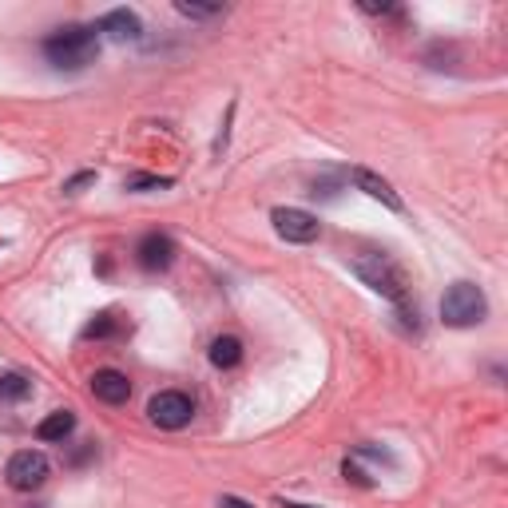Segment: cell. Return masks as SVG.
Masks as SVG:
<instances>
[{
	"label": "cell",
	"mask_w": 508,
	"mask_h": 508,
	"mask_svg": "<svg viewBox=\"0 0 508 508\" xmlns=\"http://www.w3.org/2000/svg\"><path fill=\"white\" fill-rule=\"evenodd\" d=\"M354 271L357 279H362L369 290H377L382 298H390L397 306V318L405 322L409 330H421L418 322V306L409 302V279H405V271L397 263H390L385 254H357L354 258Z\"/></svg>",
	"instance_id": "6da1fadb"
},
{
	"label": "cell",
	"mask_w": 508,
	"mask_h": 508,
	"mask_svg": "<svg viewBox=\"0 0 508 508\" xmlns=\"http://www.w3.org/2000/svg\"><path fill=\"white\" fill-rule=\"evenodd\" d=\"M44 56L56 68H68V72H80L88 64H96L99 56V32L88 29V24H72V29H60L44 40Z\"/></svg>",
	"instance_id": "7a4b0ae2"
},
{
	"label": "cell",
	"mask_w": 508,
	"mask_h": 508,
	"mask_svg": "<svg viewBox=\"0 0 508 508\" xmlns=\"http://www.w3.org/2000/svg\"><path fill=\"white\" fill-rule=\"evenodd\" d=\"M488 318V298L477 282H452L441 298V322L452 330H469L480 326Z\"/></svg>",
	"instance_id": "3957f363"
},
{
	"label": "cell",
	"mask_w": 508,
	"mask_h": 508,
	"mask_svg": "<svg viewBox=\"0 0 508 508\" xmlns=\"http://www.w3.org/2000/svg\"><path fill=\"white\" fill-rule=\"evenodd\" d=\"M4 477H8V485H13L16 493H36V488L52 477V461L44 457L40 449H21V452H13Z\"/></svg>",
	"instance_id": "277c9868"
},
{
	"label": "cell",
	"mask_w": 508,
	"mask_h": 508,
	"mask_svg": "<svg viewBox=\"0 0 508 508\" xmlns=\"http://www.w3.org/2000/svg\"><path fill=\"white\" fill-rule=\"evenodd\" d=\"M191 413H195V405L179 390H163L147 401V418L159 425V429H183V425L191 421Z\"/></svg>",
	"instance_id": "5b68a950"
},
{
	"label": "cell",
	"mask_w": 508,
	"mask_h": 508,
	"mask_svg": "<svg viewBox=\"0 0 508 508\" xmlns=\"http://www.w3.org/2000/svg\"><path fill=\"white\" fill-rule=\"evenodd\" d=\"M271 223H274V230H279L286 243H314V238L322 235L318 219H314L310 211H298V207H274Z\"/></svg>",
	"instance_id": "8992f818"
},
{
	"label": "cell",
	"mask_w": 508,
	"mask_h": 508,
	"mask_svg": "<svg viewBox=\"0 0 508 508\" xmlns=\"http://www.w3.org/2000/svg\"><path fill=\"white\" fill-rule=\"evenodd\" d=\"M135 258H140V266L143 271H168V266L175 263V238H168V235H143L140 238V246H135Z\"/></svg>",
	"instance_id": "52a82bcc"
},
{
	"label": "cell",
	"mask_w": 508,
	"mask_h": 508,
	"mask_svg": "<svg viewBox=\"0 0 508 508\" xmlns=\"http://www.w3.org/2000/svg\"><path fill=\"white\" fill-rule=\"evenodd\" d=\"M96 32H108L116 44H127V40H140V36H143V24H140V16H135L132 8H112V13L99 16Z\"/></svg>",
	"instance_id": "ba28073f"
},
{
	"label": "cell",
	"mask_w": 508,
	"mask_h": 508,
	"mask_svg": "<svg viewBox=\"0 0 508 508\" xmlns=\"http://www.w3.org/2000/svg\"><path fill=\"white\" fill-rule=\"evenodd\" d=\"M91 393H96V401H104V405H124L127 397H132V382H127V374H119V369H96Z\"/></svg>",
	"instance_id": "9c48e42d"
},
{
	"label": "cell",
	"mask_w": 508,
	"mask_h": 508,
	"mask_svg": "<svg viewBox=\"0 0 508 508\" xmlns=\"http://www.w3.org/2000/svg\"><path fill=\"white\" fill-rule=\"evenodd\" d=\"M354 183H357V187L366 191L369 199L385 202V207H390V211H401V195H397V191H393L390 183L382 179V175H374L369 168H357V171H354Z\"/></svg>",
	"instance_id": "30bf717a"
},
{
	"label": "cell",
	"mask_w": 508,
	"mask_h": 508,
	"mask_svg": "<svg viewBox=\"0 0 508 508\" xmlns=\"http://www.w3.org/2000/svg\"><path fill=\"white\" fill-rule=\"evenodd\" d=\"M72 429H76V413L56 409V413H48V418L36 425V437H40V441H64Z\"/></svg>",
	"instance_id": "8fae6325"
},
{
	"label": "cell",
	"mask_w": 508,
	"mask_h": 508,
	"mask_svg": "<svg viewBox=\"0 0 508 508\" xmlns=\"http://www.w3.org/2000/svg\"><path fill=\"white\" fill-rule=\"evenodd\" d=\"M238 362H243V341H238V338L223 334V338L211 341V366H219V369H235Z\"/></svg>",
	"instance_id": "7c38bea8"
},
{
	"label": "cell",
	"mask_w": 508,
	"mask_h": 508,
	"mask_svg": "<svg viewBox=\"0 0 508 508\" xmlns=\"http://www.w3.org/2000/svg\"><path fill=\"white\" fill-rule=\"evenodd\" d=\"M32 393V382L24 374H0V401H24Z\"/></svg>",
	"instance_id": "4fadbf2b"
},
{
	"label": "cell",
	"mask_w": 508,
	"mask_h": 508,
	"mask_svg": "<svg viewBox=\"0 0 508 508\" xmlns=\"http://www.w3.org/2000/svg\"><path fill=\"white\" fill-rule=\"evenodd\" d=\"M175 13L187 16V21H211V16H223V4H187V0H179Z\"/></svg>",
	"instance_id": "5bb4252c"
},
{
	"label": "cell",
	"mask_w": 508,
	"mask_h": 508,
	"mask_svg": "<svg viewBox=\"0 0 508 508\" xmlns=\"http://www.w3.org/2000/svg\"><path fill=\"white\" fill-rule=\"evenodd\" d=\"M175 179H168V175H132V179L124 183L127 191H163V187H171Z\"/></svg>",
	"instance_id": "9a60e30c"
},
{
	"label": "cell",
	"mask_w": 508,
	"mask_h": 508,
	"mask_svg": "<svg viewBox=\"0 0 508 508\" xmlns=\"http://www.w3.org/2000/svg\"><path fill=\"white\" fill-rule=\"evenodd\" d=\"M112 334H116V318H112V314H99V318L84 330V338H112Z\"/></svg>",
	"instance_id": "2e32d148"
},
{
	"label": "cell",
	"mask_w": 508,
	"mask_h": 508,
	"mask_svg": "<svg viewBox=\"0 0 508 508\" xmlns=\"http://www.w3.org/2000/svg\"><path fill=\"white\" fill-rule=\"evenodd\" d=\"M341 477H346V480H354V485H362V488H369V485H374V480H369L366 473H362V469H357V461H341Z\"/></svg>",
	"instance_id": "e0dca14e"
},
{
	"label": "cell",
	"mask_w": 508,
	"mask_h": 508,
	"mask_svg": "<svg viewBox=\"0 0 508 508\" xmlns=\"http://www.w3.org/2000/svg\"><path fill=\"white\" fill-rule=\"evenodd\" d=\"M91 183H96V171H80L76 179H68V183H64V195H80V191L91 187Z\"/></svg>",
	"instance_id": "ac0fdd59"
},
{
	"label": "cell",
	"mask_w": 508,
	"mask_h": 508,
	"mask_svg": "<svg viewBox=\"0 0 508 508\" xmlns=\"http://www.w3.org/2000/svg\"><path fill=\"white\" fill-rule=\"evenodd\" d=\"M219 508H254V504H246L243 496H223V501H219Z\"/></svg>",
	"instance_id": "d6986e66"
},
{
	"label": "cell",
	"mask_w": 508,
	"mask_h": 508,
	"mask_svg": "<svg viewBox=\"0 0 508 508\" xmlns=\"http://www.w3.org/2000/svg\"><path fill=\"white\" fill-rule=\"evenodd\" d=\"M366 13H393V4H362Z\"/></svg>",
	"instance_id": "ffe728a7"
},
{
	"label": "cell",
	"mask_w": 508,
	"mask_h": 508,
	"mask_svg": "<svg viewBox=\"0 0 508 508\" xmlns=\"http://www.w3.org/2000/svg\"><path fill=\"white\" fill-rule=\"evenodd\" d=\"M290 508H314V504H290Z\"/></svg>",
	"instance_id": "44dd1931"
},
{
	"label": "cell",
	"mask_w": 508,
	"mask_h": 508,
	"mask_svg": "<svg viewBox=\"0 0 508 508\" xmlns=\"http://www.w3.org/2000/svg\"><path fill=\"white\" fill-rule=\"evenodd\" d=\"M36 508H40V504H36Z\"/></svg>",
	"instance_id": "7402d4cb"
}]
</instances>
